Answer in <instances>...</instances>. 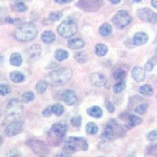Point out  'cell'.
<instances>
[{
	"instance_id": "6da1fadb",
	"label": "cell",
	"mask_w": 157,
	"mask_h": 157,
	"mask_svg": "<svg viewBox=\"0 0 157 157\" xmlns=\"http://www.w3.org/2000/svg\"><path fill=\"white\" fill-rule=\"evenodd\" d=\"M38 31L36 25L32 23H25L20 25L14 31V37L20 42H30L37 36Z\"/></svg>"
},
{
	"instance_id": "7a4b0ae2",
	"label": "cell",
	"mask_w": 157,
	"mask_h": 157,
	"mask_svg": "<svg viewBox=\"0 0 157 157\" xmlns=\"http://www.w3.org/2000/svg\"><path fill=\"white\" fill-rule=\"evenodd\" d=\"M72 77V70L69 68H61L52 71L48 75V82L54 86H62Z\"/></svg>"
},
{
	"instance_id": "3957f363",
	"label": "cell",
	"mask_w": 157,
	"mask_h": 157,
	"mask_svg": "<svg viewBox=\"0 0 157 157\" xmlns=\"http://www.w3.org/2000/svg\"><path fill=\"white\" fill-rule=\"evenodd\" d=\"M124 135L125 130H123V127L115 120H111L106 125L101 137L105 141H113Z\"/></svg>"
},
{
	"instance_id": "277c9868",
	"label": "cell",
	"mask_w": 157,
	"mask_h": 157,
	"mask_svg": "<svg viewBox=\"0 0 157 157\" xmlns=\"http://www.w3.org/2000/svg\"><path fill=\"white\" fill-rule=\"evenodd\" d=\"M87 149V141L83 137H71L64 141V150L68 153H73L78 151H86Z\"/></svg>"
},
{
	"instance_id": "5b68a950",
	"label": "cell",
	"mask_w": 157,
	"mask_h": 157,
	"mask_svg": "<svg viewBox=\"0 0 157 157\" xmlns=\"http://www.w3.org/2000/svg\"><path fill=\"white\" fill-rule=\"evenodd\" d=\"M78 31V25L72 18H67L57 26V32L63 38H68L73 36Z\"/></svg>"
},
{
	"instance_id": "8992f818",
	"label": "cell",
	"mask_w": 157,
	"mask_h": 157,
	"mask_svg": "<svg viewBox=\"0 0 157 157\" xmlns=\"http://www.w3.org/2000/svg\"><path fill=\"white\" fill-rule=\"evenodd\" d=\"M67 130H68V127H67L66 124H64V123H56V124H54L50 129V132L48 134L49 141L51 143L52 145H59L66 134Z\"/></svg>"
},
{
	"instance_id": "52a82bcc",
	"label": "cell",
	"mask_w": 157,
	"mask_h": 157,
	"mask_svg": "<svg viewBox=\"0 0 157 157\" xmlns=\"http://www.w3.org/2000/svg\"><path fill=\"white\" fill-rule=\"evenodd\" d=\"M23 110V104L17 99H12L8 103V105L6 109V114L10 119L16 120L22 116Z\"/></svg>"
},
{
	"instance_id": "ba28073f",
	"label": "cell",
	"mask_w": 157,
	"mask_h": 157,
	"mask_svg": "<svg viewBox=\"0 0 157 157\" xmlns=\"http://www.w3.org/2000/svg\"><path fill=\"white\" fill-rule=\"evenodd\" d=\"M132 17L130 16L127 11L120 10L114 15L112 21L117 29H122L130 25L132 21Z\"/></svg>"
},
{
	"instance_id": "9c48e42d",
	"label": "cell",
	"mask_w": 157,
	"mask_h": 157,
	"mask_svg": "<svg viewBox=\"0 0 157 157\" xmlns=\"http://www.w3.org/2000/svg\"><path fill=\"white\" fill-rule=\"evenodd\" d=\"M103 0H79L77 4L82 10L93 12L100 9Z\"/></svg>"
},
{
	"instance_id": "30bf717a",
	"label": "cell",
	"mask_w": 157,
	"mask_h": 157,
	"mask_svg": "<svg viewBox=\"0 0 157 157\" xmlns=\"http://www.w3.org/2000/svg\"><path fill=\"white\" fill-rule=\"evenodd\" d=\"M137 16L140 20L145 22L157 24V13L149 8H141L137 11Z\"/></svg>"
},
{
	"instance_id": "8fae6325",
	"label": "cell",
	"mask_w": 157,
	"mask_h": 157,
	"mask_svg": "<svg viewBox=\"0 0 157 157\" xmlns=\"http://www.w3.org/2000/svg\"><path fill=\"white\" fill-rule=\"evenodd\" d=\"M24 123L21 120H16L11 122L7 127H6L4 134L6 137H13L21 134L23 130Z\"/></svg>"
},
{
	"instance_id": "7c38bea8",
	"label": "cell",
	"mask_w": 157,
	"mask_h": 157,
	"mask_svg": "<svg viewBox=\"0 0 157 157\" xmlns=\"http://www.w3.org/2000/svg\"><path fill=\"white\" fill-rule=\"evenodd\" d=\"M26 145L37 155H43L49 152L47 145L43 141L39 140H29Z\"/></svg>"
},
{
	"instance_id": "4fadbf2b",
	"label": "cell",
	"mask_w": 157,
	"mask_h": 157,
	"mask_svg": "<svg viewBox=\"0 0 157 157\" xmlns=\"http://www.w3.org/2000/svg\"><path fill=\"white\" fill-rule=\"evenodd\" d=\"M61 98L63 101L68 106L74 105L77 101L76 94L73 90H64L61 94Z\"/></svg>"
},
{
	"instance_id": "5bb4252c",
	"label": "cell",
	"mask_w": 157,
	"mask_h": 157,
	"mask_svg": "<svg viewBox=\"0 0 157 157\" xmlns=\"http://www.w3.org/2000/svg\"><path fill=\"white\" fill-rule=\"evenodd\" d=\"M41 51H42V48L38 44L32 45V47H29V48L27 50V51H26V55H27L29 60L34 61V60L37 59L38 57L40 56Z\"/></svg>"
},
{
	"instance_id": "9a60e30c",
	"label": "cell",
	"mask_w": 157,
	"mask_h": 157,
	"mask_svg": "<svg viewBox=\"0 0 157 157\" xmlns=\"http://www.w3.org/2000/svg\"><path fill=\"white\" fill-rule=\"evenodd\" d=\"M91 82L96 86H105L108 80L105 75L101 73H94L90 76Z\"/></svg>"
},
{
	"instance_id": "2e32d148",
	"label": "cell",
	"mask_w": 157,
	"mask_h": 157,
	"mask_svg": "<svg viewBox=\"0 0 157 157\" xmlns=\"http://www.w3.org/2000/svg\"><path fill=\"white\" fill-rule=\"evenodd\" d=\"M148 41V36L145 32H137L134 36L133 43L136 46H141Z\"/></svg>"
},
{
	"instance_id": "e0dca14e",
	"label": "cell",
	"mask_w": 157,
	"mask_h": 157,
	"mask_svg": "<svg viewBox=\"0 0 157 157\" xmlns=\"http://www.w3.org/2000/svg\"><path fill=\"white\" fill-rule=\"evenodd\" d=\"M131 75L136 82H142L145 78V70H144L141 67H135L133 68Z\"/></svg>"
},
{
	"instance_id": "ac0fdd59",
	"label": "cell",
	"mask_w": 157,
	"mask_h": 157,
	"mask_svg": "<svg viewBox=\"0 0 157 157\" xmlns=\"http://www.w3.org/2000/svg\"><path fill=\"white\" fill-rule=\"evenodd\" d=\"M68 47L72 50H78V49H81L84 47L85 45V42L82 40V39L79 38H75V39H71L68 41Z\"/></svg>"
},
{
	"instance_id": "d6986e66",
	"label": "cell",
	"mask_w": 157,
	"mask_h": 157,
	"mask_svg": "<svg viewBox=\"0 0 157 157\" xmlns=\"http://www.w3.org/2000/svg\"><path fill=\"white\" fill-rule=\"evenodd\" d=\"M55 39V35L51 31H45L44 32H43L41 36L42 41L43 43H47V44H50V43H54Z\"/></svg>"
},
{
	"instance_id": "ffe728a7",
	"label": "cell",
	"mask_w": 157,
	"mask_h": 157,
	"mask_svg": "<svg viewBox=\"0 0 157 157\" xmlns=\"http://www.w3.org/2000/svg\"><path fill=\"white\" fill-rule=\"evenodd\" d=\"M87 114L96 119H99L103 115V111L98 106H93L87 109Z\"/></svg>"
},
{
	"instance_id": "44dd1931",
	"label": "cell",
	"mask_w": 157,
	"mask_h": 157,
	"mask_svg": "<svg viewBox=\"0 0 157 157\" xmlns=\"http://www.w3.org/2000/svg\"><path fill=\"white\" fill-rule=\"evenodd\" d=\"M10 78L12 82H15V83H20V82H23L24 79H25V75L20 72V71H12L10 74Z\"/></svg>"
},
{
	"instance_id": "7402d4cb",
	"label": "cell",
	"mask_w": 157,
	"mask_h": 157,
	"mask_svg": "<svg viewBox=\"0 0 157 157\" xmlns=\"http://www.w3.org/2000/svg\"><path fill=\"white\" fill-rule=\"evenodd\" d=\"M22 61H23V60H22L21 55L18 53H13L10 58V62L13 66L17 67L21 65Z\"/></svg>"
},
{
	"instance_id": "603a6c76",
	"label": "cell",
	"mask_w": 157,
	"mask_h": 157,
	"mask_svg": "<svg viewBox=\"0 0 157 157\" xmlns=\"http://www.w3.org/2000/svg\"><path fill=\"white\" fill-rule=\"evenodd\" d=\"M95 53L99 57H104L108 53V47L103 43H98L95 47Z\"/></svg>"
},
{
	"instance_id": "cb8c5ba5",
	"label": "cell",
	"mask_w": 157,
	"mask_h": 157,
	"mask_svg": "<svg viewBox=\"0 0 157 157\" xmlns=\"http://www.w3.org/2000/svg\"><path fill=\"white\" fill-rule=\"evenodd\" d=\"M113 32V28L109 24L105 23L99 29V33L103 36H107L110 35Z\"/></svg>"
},
{
	"instance_id": "d4e9b609",
	"label": "cell",
	"mask_w": 157,
	"mask_h": 157,
	"mask_svg": "<svg viewBox=\"0 0 157 157\" xmlns=\"http://www.w3.org/2000/svg\"><path fill=\"white\" fill-rule=\"evenodd\" d=\"M54 57H55L56 60H57L58 61H62L66 60L68 57V53L64 50H61V49H59L55 51V54H54Z\"/></svg>"
},
{
	"instance_id": "484cf974",
	"label": "cell",
	"mask_w": 157,
	"mask_h": 157,
	"mask_svg": "<svg viewBox=\"0 0 157 157\" xmlns=\"http://www.w3.org/2000/svg\"><path fill=\"white\" fill-rule=\"evenodd\" d=\"M141 122H142L141 118L134 116V115H130L128 117V124L130 125V127H137L141 124Z\"/></svg>"
},
{
	"instance_id": "4316f807",
	"label": "cell",
	"mask_w": 157,
	"mask_h": 157,
	"mask_svg": "<svg viewBox=\"0 0 157 157\" xmlns=\"http://www.w3.org/2000/svg\"><path fill=\"white\" fill-rule=\"evenodd\" d=\"M139 92L144 96H151L153 94V88L151 85L145 84L139 88Z\"/></svg>"
},
{
	"instance_id": "83f0119b",
	"label": "cell",
	"mask_w": 157,
	"mask_h": 157,
	"mask_svg": "<svg viewBox=\"0 0 157 157\" xmlns=\"http://www.w3.org/2000/svg\"><path fill=\"white\" fill-rule=\"evenodd\" d=\"M74 57H75L77 62L80 63V64L86 63L87 61V54L85 51L77 52L76 54L74 55Z\"/></svg>"
},
{
	"instance_id": "f1b7e54d",
	"label": "cell",
	"mask_w": 157,
	"mask_h": 157,
	"mask_svg": "<svg viewBox=\"0 0 157 157\" xmlns=\"http://www.w3.org/2000/svg\"><path fill=\"white\" fill-rule=\"evenodd\" d=\"M98 131V127L97 126L96 123H93V122H90L86 124V132L88 134H96Z\"/></svg>"
},
{
	"instance_id": "f546056e",
	"label": "cell",
	"mask_w": 157,
	"mask_h": 157,
	"mask_svg": "<svg viewBox=\"0 0 157 157\" xmlns=\"http://www.w3.org/2000/svg\"><path fill=\"white\" fill-rule=\"evenodd\" d=\"M126 77V71L123 69H117L114 71L113 73V78L116 79V80H119V82L120 81H123V79L125 78Z\"/></svg>"
},
{
	"instance_id": "4dcf8cb0",
	"label": "cell",
	"mask_w": 157,
	"mask_h": 157,
	"mask_svg": "<svg viewBox=\"0 0 157 157\" xmlns=\"http://www.w3.org/2000/svg\"><path fill=\"white\" fill-rule=\"evenodd\" d=\"M34 98L35 94L33 92H32V91L25 92V93L21 95V99L22 101H23V102H25V103H29V102L32 101L34 100Z\"/></svg>"
},
{
	"instance_id": "1f68e13d",
	"label": "cell",
	"mask_w": 157,
	"mask_h": 157,
	"mask_svg": "<svg viewBox=\"0 0 157 157\" xmlns=\"http://www.w3.org/2000/svg\"><path fill=\"white\" fill-rule=\"evenodd\" d=\"M52 109V113H54L56 116H61V115L63 114L64 113V107H63L60 104H55L54 105L51 107Z\"/></svg>"
},
{
	"instance_id": "d6a6232c",
	"label": "cell",
	"mask_w": 157,
	"mask_h": 157,
	"mask_svg": "<svg viewBox=\"0 0 157 157\" xmlns=\"http://www.w3.org/2000/svg\"><path fill=\"white\" fill-rule=\"evenodd\" d=\"M126 88V84L123 81H120V82H118L117 83L115 84L114 86H113V91L114 93L116 94H120L121 92H123Z\"/></svg>"
},
{
	"instance_id": "836d02e7",
	"label": "cell",
	"mask_w": 157,
	"mask_h": 157,
	"mask_svg": "<svg viewBox=\"0 0 157 157\" xmlns=\"http://www.w3.org/2000/svg\"><path fill=\"white\" fill-rule=\"evenodd\" d=\"M148 109V104L147 103H142L139 105H137V107L135 108V112L136 113L139 115H144L147 112Z\"/></svg>"
},
{
	"instance_id": "e575fe53",
	"label": "cell",
	"mask_w": 157,
	"mask_h": 157,
	"mask_svg": "<svg viewBox=\"0 0 157 157\" xmlns=\"http://www.w3.org/2000/svg\"><path fill=\"white\" fill-rule=\"evenodd\" d=\"M47 85H48V82L47 81H40L36 85V90L39 94H43L45 91L47 90Z\"/></svg>"
},
{
	"instance_id": "d590c367",
	"label": "cell",
	"mask_w": 157,
	"mask_h": 157,
	"mask_svg": "<svg viewBox=\"0 0 157 157\" xmlns=\"http://www.w3.org/2000/svg\"><path fill=\"white\" fill-rule=\"evenodd\" d=\"M10 86L6 85V84H1L0 85V95L5 96V95H7L9 94H10Z\"/></svg>"
},
{
	"instance_id": "8d00e7d4",
	"label": "cell",
	"mask_w": 157,
	"mask_h": 157,
	"mask_svg": "<svg viewBox=\"0 0 157 157\" xmlns=\"http://www.w3.org/2000/svg\"><path fill=\"white\" fill-rule=\"evenodd\" d=\"M61 17H62V13L60 12V11H55V12L50 13L49 18L52 21H57L60 20Z\"/></svg>"
},
{
	"instance_id": "74e56055",
	"label": "cell",
	"mask_w": 157,
	"mask_h": 157,
	"mask_svg": "<svg viewBox=\"0 0 157 157\" xmlns=\"http://www.w3.org/2000/svg\"><path fill=\"white\" fill-rule=\"evenodd\" d=\"M27 6L25 5L24 2H18L15 4L14 9L15 10L19 11V12H25V11L27 10Z\"/></svg>"
},
{
	"instance_id": "f35d334b",
	"label": "cell",
	"mask_w": 157,
	"mask_h": 157,
	"mask_svg": "<svg viewBox=\"0 0 157 157\" xmlns=\"http://www.w3.org/2000/svg\"><path fill=\"white\" fill-rule=\"evenodd\" d=\"M154 66H155V61H154V59H149L147 63L145 64V70L146 71H152L153 69Z\"/></svg>"
},
{
	"instance_id": "ab89813d",
	"label": "cell",
	"mask_w": 157,
	"mask_h": 157,
	"mask_svg": "<svg viewBox=\"0 0 157 157\" xmlns=\"http://www.w3.org/2000/svg\"><path fill=\"white\" fill-rule=\"evenodd\" d=\"M81 121H82V119L79 116H74V117L71 118V125L74 126V127H79L81 125Z\"/></svg>"
},
{
	"instance_id": "60d3db41",
	"label": "cell",
	"mask_w": 157,
	"mask_h": 157,
	"mask_svg": "<svg viewBox=\"0 0 157 157\" xmlns=\"http://www.w3.org/2000/svg\"><path fill=\"white\" fill-rule=\"evenodd\" d=\"M148 139L151 141H155L157 139V130H152L148 134Z\"/></svg>"
},
{
	"instance_id": "b9f144b4",
	"label": "cell",
	"mask_w": 157,
	"mask_h": 157,
	"mask_svg": "<svg viewBox=\"0 0 157 157\" xmlns=\"http://www.w3.org/2000/svg\"><path fill=\"white\" fill-rule=\"evenodd\" d=\"M7 157H17L19 155V152L17 150H10L6 154Z\"/></svg>"
},
{
	"instance_id": "7bdbcfd3",
	"label": "cell",
	"mask_w": 157,
	"mask_h": 157,
	"mask_svg": "<svg viewBox=\"0 0 157 157\" xmlns=\"http://www.w3.org/2000/svg\"><path fill=\"white\" fill-rule=\"evenodd\" d=\"M106 108H107L108 111H109V113H113L115 112V107L113 105V104L111 103V102H106Z\"/></svg>"
},
{
	"instance_id": "ee69618b",
	"label": "cell",
	"mask_w": 157,
	"mask_h": 157,
	"mask_svg": "<svg viewBox=\"0 0 157 157\" xmlns=\"http://www.w3.org/2000/svg\"><path fill=\"white\" fill-rule=\"evenodd\" d=\"M52 113H52L51 107H49V108H47V109H46L44 111H43V116H44L49 117V116H51Z\"/></svg>"
},
{
	"instance_id": "f6af8a7d",
	"label": "cell",
	"mask_w": 157,
	"mask_h": 157,
	"mask_svg": "<svg viewBox=\"0 0 157 157\" xmlns=\"http://www.w3.org/2000/svg\"><path fill=\"white\" fill-rule=\"evenodd\" d=\"M54 157H71V155L69 153H68V152H64V153L57 154Z\"/></svg>"
},
{
	"instance_id": "bcb514c9",
	"label": "cell",
	"mask_w": 157,
	"mask_h": 157,
	"mask_svg": "<svg viewBox=\"0 0 157 157\" xmlns=\"http://www.w3.org/2000/svg\"><path fill=\"white\" fill-rule=\"evenodd\" d=\"M57 3L59 4H64V3H68V2H71L72 0H54Z\"/></svg>"
},
{
	"instance_id": "7dc6e473",
	"label": "cell",
	"mask_w": 157,
	"mask_h": 157,
	"mask_svg": "<svg viewBox=\"0 0 157 157\" xmlns=\"http://www.w3.org/2000/svg\"><path fill=\"white\" fill-rule=\"evenodd\" d=\"M152 154L157 156V144L152 148Z\"/></svg>"
},
{
	"instance_id": "c3c4849f",
	"label": "cell",
	"mask_w": 157,
	"mask_h": 157,
	"mask_svg": "<svg viewBox=\"0 0 157 157\" xmlns=\"http://www.w3.org/2000/svg\"><path fill=\"white\" fill-rule=\"evenodd\" d=\"M151 4L154 8L157 9V0H151Z\"/></svg>"
},
{
	"instance_id": "681fc988",
	"label": "cell",
	"mask_w": 157,
	"mask_h": 157,
	"mask_svg": "<svg viewBox=\"0 0 157 157\" xmlns=\"http://www.w3.org/2000/svg\"><path fill=\"white\" fill-rule=\"evenodd\" d=\"M113 4H118V3H120V0H109Z\"/></svg>"
},
{
	"instance_id": "f907efd6",
	"label": "cell",
	"mask_w": 157,
	"mask_h": 157,
	"mask_svg": "<svg viewBox=\"0 0 157 157\" xmlns=\"http://www.w3.org/2000/svg\"><path fill=\"white\" fill-rule=\"evenodd\" d=\"M6 21H7V22H9V23H10V24H13V22H14V21L11 19L10 17H7V18H6Z\"/></svg>"
},
{
	"instance_id": "816d5d0a",
	"label": "cell",
	"mask_w": 157,
	"mask_h": 157,
	"mask_svg": "<svg viewBox=\"0 0 157 157\" xmlns=\"http://www.w3.org/2000/svg\"><path fill=\"white\" fill-rule=\"evenodd\" d=\"M126 157H136L135 155H134V154H129V155H127Z\"/></svg>"
},
{
	"instance_id": "f5cc1de1",
	"label": "cell",
	"mask_w": 157,
	"mask_h": 157,
	"mask_svg": "<svg viewBox=\"0 0 157 157\" xmlns=\"http://www.w3.org/2000/svg\"><path fill=\"white\" fill-rule=\"evenodd\" d=\"M2 141H3V140H2V137L0 136V145L2 144Z\"/></svg>"
},
{
	"instance_id": "db71d44e",
	"label": "cell",
	"mask_w": 157,
	"mask_h": 157,
	"mask_svg": "<svg viewBox=\"0 0 157 157\" xmlns=\"http://www.w3.org/2000/svg\"><path fill=\"white\" fill-rule=\"evenodd\" d=\"M134 2H140L141 1V0H133Z\"/></svg>"
},
{
	"instance_id": "11a10c76",
	"label": "cell",
	"mask_w": 157,
	"mask_h": 157,
	"mask_svg": "<svg viewBox=\"0 0 157 157\" xmlns=\"http://www.w3.org/2000/svg\"><path fill=\"white\" fill-rule=\"evenodd\" d=\"M155 57L157 58V47H156V49H155Z\"/></svg>"
},
{
	"instance_id": "9f6ffc18",
	"label": "cell",
	"mask_w": 157,
	"mask_h": 157,
	"mask_svg": "<svg viewBox=\"0 0 157 157\" xmlns=\"http://www.w3.org/2000/svg\"><path fill=\"white\" fill-rule=\"evenodd\" d=\"M155 42L156 43L157 42V35H156V37H155Z\"/></svg>"
},
{
	"instance_id": "6f0895ef",
	"label": "cell",
	"mask_w": 157,
	"mask_h": 157,
	"mask_svg": "<svg viewBox=\"0 0 157 157\" xmlns=\"http://www.w3.org/2000/svg\"><path fill=\"white\" fill-rule=\"evenodd\" d=\"M39 157H45V156H43V155H40V156Z\"/></svg>"
},
{
	"instance_id": "680465c9",
	"label": "cell",
	"mask_w": 157,
	"mask_h": 157,
	"mask_svg": "<svg viewBox=\"0 0 157 157\" xmlns=\"http://www.w3.org/2000/svg\"><path fill=\"white\" fill-rule=\"evenodd\" d=\"M0 116H1V110H0Z\"/></svg>"
},
{
	"instance_id": "91938a15",
	"label": "cell",
	"mask_w": 157,
	"mask_h": 157,
	"mask_svg": "<svg viewBox=\"0 0 157 157\" xmlns=\"http://www.w3.org/2000/svg\"><path fill=\"white\" fill-rule=\"evenodd\" d=\"M98 157H105V156H98Z\"/></svg>"
}]
</instances>
